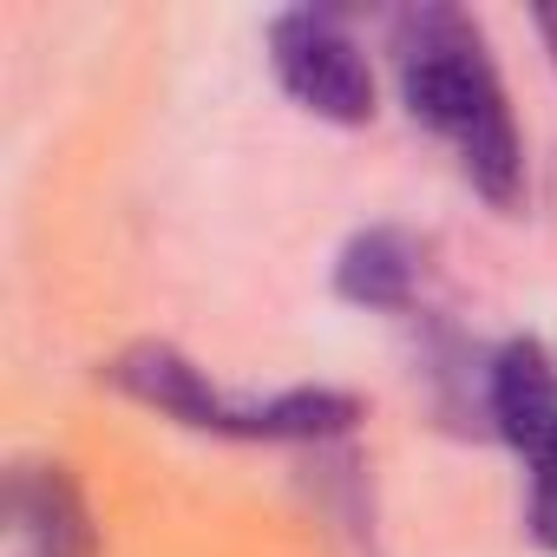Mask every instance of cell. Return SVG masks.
I'll return each mask as SVG.
<instances>
[{
  "mask_svg": "<svg viewBox=\"0 0 557 557\" xmlns=\"http://www.w3.org/2000/svg\"><path fill=\"white\" fill-rule=\"evenodd\" d=\"M485 400H492V420L498 433L531 453L550 426H557V368L537 342H505L498 361H492V381H485Z\"/></svg>",
  "mask_w": 557,
  "mask_h": 557,
  "instance_id": "5",
  "label": "cell"
},
{
  "mask_svg": "<svg viewBox=\"0 0 557 557\" xmlns=\"http://www.w3.org/2000/svg\"><path fill=\"white\" fill-rule=\"evenodd\" d=\"M112 387H125L132 400L197 426V433H230V440H335L361 420V407L335 387H296V394H275L262 407H230L197 361H184L164 342H138L106 368Z\"/></svg>",
  "mask_w": 557,
  "mask_h": 557,
  "instance_id": "2",
  "label": "cell"
},
{
  "mask_svg": "<svg viewBox=\"0 0 557 557\" xmlns=\"http://www.w3.org/2000/svg\"><path fill=\"white\" fill-rule=\"evenodd\" d=\"M420 269H426L420 236H407V230H394V223H374V230H361V236L342 249L335 289H342L348 302H361V309H407L413 289H420Z\"/></svg>",
  "mask_w": 557,
  "mask_h": 557,
  "instance_id": "6",
  "label": "cell"
},
{
  "mask_svg": "<svg viewBox=\"0 0 557 557\" xmlns=\"http://www.w3.org/2000/svg\"><path fill=\"white\" fill-rule=\"evenodd\" d=\"M269 60H275V79L296 106H309L315 119H335V125H361L374 119V73H368V53L361 40L335 21V14H315V8H296L269 27Z\"/></svg>",
  "mask_w": 557,
  "mask_h": 557,
  "instance_id": "3",
  "label": "cell"
},
{
  "mask_svg": "<svg viewBox=\"0 0 557 557\" xmlns=\"http://www.w3.org/2000/svg\"><path fill=\"white\" fill-rule=\"evenodd\" d=\"M394 73L400 99L420 125H433L459 171L505 210L524 190V145L498 86V66L485 53V34L459 8H407L394 21Z\"/></svg>",
  "mask_w": 557,
  "mask_h": 557,
  "instance_id": "1",
  "label": "cell"
},
{
  "mask_svg": "<svg viewBox=\"0 0 557 557\" xmlns=\"http://www.w3.org/2000/svg\"><path fill=\"white\" fill-rule=\"evenodd\" d=\"M537 34L550 40V60H557V8H544V14H537Z\"/></svg>",
  "mask_w": 557,
  "mask_h": 557,
  "instance_id": "7",
  "label": "cell"
},
{
  "mask_svg": "<svg viewBox=\"0 0 557 557\" xmlns=\"http://www.w3.org/2000/svg\"><path fill=\"white\" fill-rule=\"evenodd\" d=\"M8 557H92V524H86V505L66 466H14Z\"/></svg>",
  "mask_w": 557,
  "mask_h": 557,
  "instance_id": "4",
  "label": "cell"
}]
</instances>
